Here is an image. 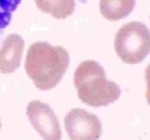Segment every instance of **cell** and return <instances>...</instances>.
I'll list each match as a JSON object with an SVG mask.
<instances>
[{
	"label": "cell",
	"instance_id": "cell-2",
	"mask_svg": "<svg viewBox=\"0 0 150 140\" xmlns=\"http://www.w3.org/2000/svg\"><path fill=\"white\" fill-rule=\"evenodd\" d=\"M73 82L79 100L92 107L110 105L121 94L119 85L106 79L104 69L95 60L80 63L74 73Z\"/></svg>",
	"mask_w": 150,
	"mask_h": 140
},
{
	"label": "cell",
	"instance_id": "cell-8",
	"mask_svg": "<svg viewBox=\"0 0 150 140\" xmlns=\"http://www.w3.org/2000/svg\"><path fill=\"white\" fill-rule=\"evenodd\" d=\"M41 12L56 19H66L74 13L75 0H35Z\"/></svg>",
	"mask_w": 150,
	"mask_h": 140
},
{
	"label": "cell",
	"instance_id": "cell-6",
	"mask_svg": "<svg viewBox=\"0 0 150 140\" xmlns=\"http://www.w3.org/2000/svg\"><path fill=\"white\" fill-rule=\"evenodd\" d=\"M24 50V40L21 35L8 34L0 48V72L2 74L14 73L20 66Z\"/></svg>",
	"mask_w": 150,
	"mask_h": 140
},
{
	"label": "cell",
	"instance_id": "cell-1",
	"mask_svg": "<svg viewBox=\"0 0 150 140\" xmlns=\"http://www.w3.org/2000/svg\"><path fill=\"white\" fill-rule=\"evenodd\" d=\"M69 63V53L65 48L37 42L27 51L25 71L38 88L48 90L59 83Z\"/></svg>",
	"mask_w": 150,
	"mask_h": 140
},
{
	"label": "cell",
	"instance_id": "cell-7",
	"mask_svg": "<svg viewBox=\"0 0 150 140\" xmlns=\"http://www.w3.org/2000/svg\"><path fill=\"white\" fill-rule=\"evenodd\" d=\"M136 0H100L99 8L102 16L108 21L124 19L134 8Z\"/></svg>",
	"mask_w": 150,
	"mask_h": 140
},
{
	"label": "cell",
	"instance_id": "cell-9",
	"mask_svg": "<svg viewBox=\"0 0 150 140\" xmlns=\"http://www.w3.org/2000/svg\"><path fill=\"white\" fill-rule=\"evenodd\" d=\"M20 2L21 0H0V31L9 24L13 13Z\"/></svg>",
	"mask_w": 150,
	"mask_h": 140
},
{
	"label": "cell",
	"instance_id": "cell-4",
	"mask_svg": "<svg viewBox=\"0 0 150 140\" xmlns=\"http://www.w3.org/2000/svg\"><path fill=\"white\" fill-rule=\"evenodd\" d=\"M64 121L71 140H99L101 136L100 119L83 109L74 108L70 110Z\"/></svg>",
	"mask_w": 150,
	"mask_h": 140
},
{
	"label": "cell",
	"instance_id": "cell-5",
	"mask_svg": "<svg viewBox=\"0 0 150 140\" xmlns=\"http://www.w3.org/2000/svg\"><path fill=\"white\" fill-rule=\"evenodd\" d=\"M26 114L37 133L44 140H62V130L59 119L48 104L39 100L27 105Z\"/></svg>",
	"mask_w": 150,
	"mask_h": 140
},
{
	"label": "cell",
	"instance_id": "cell-3",
	"mask_svg": "<svg viewBox=\"0 0 150 140\" xmlns=\"http://www.w3.org/2000/svg\"><path fill=\"white\" fill-rule=\"evenodd\" d=\"M115 51L123 62L140 63L150 51V32L141 22H129L123 25L115 36Z\"/></svg>",
	"mask_w": 150,
	"mask_h": 140
},
{
	"label": "cell",
	"instance_id": "cell-10",
	"mask_svg": "<svg viewBox=\"0 0 150 140\" xmlns=\"http://www.w3.org/2000/svg\"><path fill=\"white\" fill-rule=\"evenodd\" d=\"M0 129H1V120H0Z\"/></svg>",
	"mask_w": 150,
	"mask_h": 140
}]
</instances>
